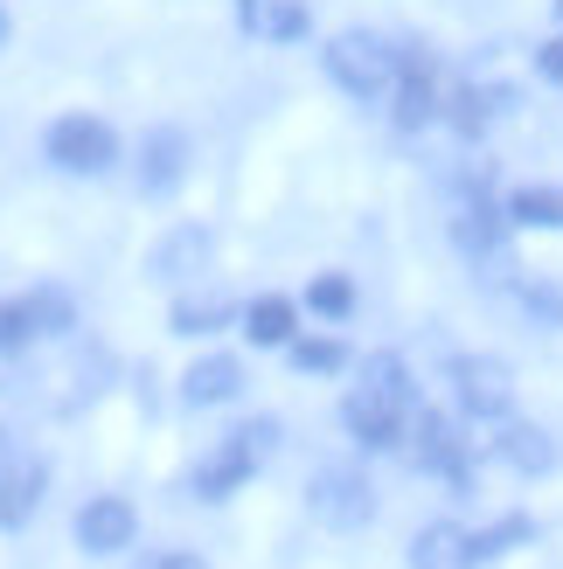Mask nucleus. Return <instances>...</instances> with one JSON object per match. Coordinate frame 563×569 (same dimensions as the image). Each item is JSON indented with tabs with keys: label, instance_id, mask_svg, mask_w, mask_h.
Wrapping results in <instances>:
<instances>
[{
	"label": "nucleus",
	"instance_id": "f257e3e1",
	"mask_svg": "<svg viewBox=\"0 0 563 569\" xmlns=\"http://www.w3.org/2000/svg\"><path fill=\"white\" fill-rule=\"evenodd\" d=\"M278 438H286V423H278V417H250V423H237L230 438H216V451H203L195 472H188L195 500H230L244 479L278 451Z\"/></svg>",
	"mask_w": 563,
	"mask_h": 569
},
{
	"label": "nucleus",
	"instance_id": "f03ea898",
	"mask_svg": "<svg viewBox=\"0 0 563 569\" xmlns=\"http://www.w3.org/2000/svg\"><path fill=\"white\" fill-rule=\"evenodd\" d=\"M320 70H327L334 91L355 98V104H383L397 91V49L383 36H362V28H342V36L320 49Z\"/></svg>",
	"mask_w": 563,
	"mask_h": 569
},
{
	"label": "nucleus",
	"instance_id": "7ed1b4c3",
	"mask_svg": "<svg viewBox=\"0 0 563 569\" xmlns=\"http://www.w3.org/2000/svg\"><path fill=\"white\" fill-rule=\"evenodd\" d=\"M42 160L56 167V174H83L98 181L119 167V132H111L105 119H91V111H70V119H56L42 132Z\"/></svg>",
	"mask_w": 563,
	"mask_h": 569
},
{
	"label": "nucleus",
	"instance_id": "20e7f679",
	"mask_svg": "<svg viewBox=\"0 0 563 569\" xmlns=\"http://www.w3.org/2000/svg\"><path fill=\"white\" fill-rule=\"evenodd\" d=\"M508 202H494L487 188H473L466 202H460V216H453V250L466 264H481V278H508L515 264H508Z\"/></svg>",
	"mask_w": 563,
	"mask_h": 569
},
{
	"label": "nucleus",
	"instance_id": "39448f33",
	"mask_svg": "<svg viewBox=\"0 0 563 569\" xmlns=\"http://www.w3.org/2000/svg\"><path fill=\"white\" fill-rule=\"evenodd\" d=\"M445 382H453V403L473 423H508L515 417V368L501 355H453L445 361Z\"/></svg>",
	"mask_w": 563,
	"mask_h": 569
},
{
	"label": "nucleus",
	"instance_id": "423d86ee",
	"mask_svg": "<svg viewBox=\"0 0 563 569\" xmlns=\"http://www.w3.org/2000/svg\"><path fill=\"white\" fill-rule=\"evenodd\" d=\"M417 410H425V403H404V396H389V389L355 382L342 396V431L355 438V451H397L411 438V417Z\"/></svg>",
	"mask_w": 563,
	"mask_h": 569
},
{
	"label": "nucleus",
	"instance_id": "0eeeda50",
	"mask_svg": "<svg viewBox=\"0 0 563 569\" xmlns=\"http://www.w3.org/2000/svg\"><path fill=\"white\" fill-rule=\"evenodd\" d=\"M306 515L334 535H355L376 521V487L362 479V466H320L314 487H306Z\"/></svg>",
	"mask_w": 563,
	"mask_h": 569
},
{
	"label": "nucleus",
	"instance_id": "6e6552de",
	"mask_svg": "<svg viewBox=\"0 0 563 569\" xmlns=\"http://www.w3.org/2000/svg\"><path fill=\"white\" fill-rule=\"evenodd\" d=\"M411 466L417 472H432V479H445L453 493H473V445L453 431V417H438L432 403L411 417Z\"/></svg>",
	"mask_w": 563,
	"mask_h": 569
},
{
	"label": "nucleus",
	"instance_id": "1a4fd4ad",
	"mask_svg": "<svg viewBox=\"0 0 563 569\" xmlns=\"http://www.w3.org/2000/svg\"><path fill=\"white\" fill-rule=\"evenodd\" d=\"M389 119L397 132H425L445 119V91H438V70L425 49H397V91H389Z\"/></svg>",
	"mask_w": 563,
	"mask_h": 569
},
{
	"label": "nucleus",
	"instance_id": "9d476101",
	"mask_svg": "<svg viewBox=\"0 0 563 569\" xmlns=\"http://www.w3.org/2000/svg\"><path fill=\"white\" fill-rule=\"evenodd\" d=\"M188 167H195V139L181 126H154L139 139V194H147V202H167V194L188 181Z\"/></svg>",
	"mask_w": 563,
	"mask_h": 569
},
{
	"label": "nucleus",
	"instance_id": "9b49d317",
	"mask_svg": "<svg viewBox=\"0 0 563 569\" xmlns=\"http://www.w3.org/2000/svg\"><path fill=\"white\" fill-rule=\"evenodd\" d=\"M70 535H77V549H83V556H119V549H132L139 515H132V500H126V493H98V500H83V507H77Z\"/></svg>",
	"mask_w": 563,
	"mask_h": 569
},
{
	"label": "nucleus",
	"instance_id": "f8f14e48",
	"mask_svg": "<svg viewBox=\"0 0 563 569\" xmlns=\"http://www.w3.org/2000/svg\"><path fill=\"white\" fill-rule=\"evenodd\" d=\"M42 493H49V459L42 451H8V466H0V535H21L36 521Z\"/></svg>",
	"mask_w": 563,
	"mask_h": 569
},
{
	"label": "nucleus",
	"instance_id": "ddd939ff",
	"mask_svg": "<svg viewBox=\"0 0 563 569\" xmlns=\"http://www.w3.org/2000/svg\"><path fill=\"white\" fill-rule=\"evenodd\" d=\"M209 250H216V230H209V222H181V230H167V237L154 243L147 278L181 284V278H195V271H209Z\"/></svg>",
	"mask_w": 563,
	"mask_h": 569
},
{
	"label": "nucleus",
	"instance_id": "4468645a",
	"mask_svg": "<svg viewBox=\"0 0 563 569\" xmlns=\"http://www.w3.org/2000/svg\"><path fill=\"white\" fill-rule=\"evenodd\" d=\"M494 459L508 472H522V479H550L563 466V451H556V438L543 431V423H501V431H494Z\"/></svg>",
	"mask_w": 563,
	"mask_h": 569
},
{
	"label": "nucleus",
	"instance_id": "2eb2a0df",
	"mask_svg": "<svg viewBox=\"0 0 563 569\" xmlns=\"http://www.w3.org/2000/svg\"><path fill=\"white\" fill-rule=\"evenodd\" d=\"M237 396H244V361L237 355L188 361V376H181V403L188 410H223V403H237Z\"/></svg>",
	"mask_w": 563,
	"mask_h": 569
},
{
	"label": "nucleus",
	"instance_id": "dca6fc26",
	"mask_svg": "<svg viewBox=\"0 0 563 569\" xmlns=\"http://www.w3.org/2000/svg\"><path fill=\"white\" fill-rule=\"evenodd\" d=\"M515 111V83H460L453 98H445V119H453L460 139H481L494 119H508Z\"/></svg>",
	"mask_w": 563,
	"mask_h": 569
},
{
	"label": "nucleus",
	"instance_id": "f3484780",
	"mask_svg": "<svg viewBox=\"0 0 563 569\" xmlns=\"http://www.w3.org/2000/svg\"><path fill=\"white\" fill-rule=\"evenodd\" d=\"M411 569H481V549L460 521H425L411 542Z\"/></svg>",
	"mask_w": 563,
	"mask_h": 569
},
{
	"label": "nucleus",
	"instance_id": "a211bd4d",
	"mask_svg": "<svg viewBox=\"0 0 563 569\" xmlns=\"http://www.w3.org/2000/svg\"><path fill=\"white\" fill-rule=\"evenodd\" d=\"M237 327L250 333V348H293V327H299V306L286 292H258L244 312H237Z\"/></svg>",
	"mask_w": 563,
	"mask_h": 569
},
{
	"label": "nucleus",
	"instance_id": "6ab92c4d",
	"mask_svg": "<svg viewBox=\"0 0 563 569\" xmlns=\"http://www.w3.org/2000/svg\"><path fill=\"white\" fill-rule=\"evenodd\" d=\"M21 306H28V320H36V333H42V340L77 333V299L63 292V284H28Z\"/></svg>",
	"mask_w": 563,
	"mask_h": 569
},
{
	"label": "nucleus",
	"instance_id": "aec40b11",
	"mask_svg": "<svg viewBox=\"0 0 563 569\" xmlns=\"http://www.w3.org/2000/svg\"><path fill=\"white\" fill-rule=\"evenodd\" d=\"M508 222H515V230H563V188L522 181V188L508 194Z\"/></svg>",
	"mask_w": 563,
	"mask_h": 569
},
{
	"label": "nucleus",
	"instance_id": "412c9836",
	"mask_svg": "<svg viewBox=\"0 0 563 569\" xmlns=\"http://www.w3.org/2000/svg\"><path fill=\"white\" fill-rule=\"evenodd\" d=\"M244 306H230V299H175V312H167V333H181V340H195V333H216V327H230Z\"/></svg>",
	"mask_w": 563,
	"mask_h": 569
},
{
	"label": "nucleus",
	"instance_id": "4be33fe9",
	"mask_svg": "<svg viewBox=\"0 0 563 569\" xmlns=\"http://www.w3.org/2000/svg\"><path fill=\"white\" fill-rule=\"evenodd\" d=\"M515 306L529 312V327L563 333V284L556 278H515Z\"/></svg>",
	"mask_w": 563,
	"mask_h": 569
},
{
	"label": "nucleus",
	"instance_id": "5701e85b",
	"mask_svg": "<svg viewBox=\"0 0 563 569\" xmlns=\"http://www.w3.org/2000/svg\"><path fill=\"white\" fill-rule=\"evenodd\" d=\"M306 312H314V320H327V327H342V320H355V284H348L342 271H327V278H314V284H306Z\"/></svg>",
	"mask_w": 563,
	"mask_h": 569
},
{
	"label": "nucleus",
	"instance_id": "b1692460",
	"mask_svg": "<svg viewBox=\"0 0 563 569\" xmlns=\"http://www.w3.org/2000/svg\"><path fill=\"white\" fill-rule=\"evenodd\" d=\"M286 361L299 368V376H342V368H348V348H342L334 333H314V340H293Z\"/></svg>",
	"mask_w": 563,
	"mask_h": 569
},
{
	"label": "nucleus",
	"instance_id": "393cba45",
	"mask_svg": "<svg viewBox=\"0 0 563 569\" xmlns=\"http://www.w3.org/2000/svg\"><path fill=\"white\" fill-rule=\"evenodd\" d=\"M529 542H536V521H529V515H501L494 528H481V535H473V549H481V562H501L508 549H529Z\"/></svg>",
	"mask_w": 563,
	"mask_h": 569
},
{
	"label": "nucleus",
	"instance_id": "a878e982",
	"mask_svg": "<svg viewBox=\"0 0 563 569\" xmlns=\"http://www.w3.org/2000/svg\"><path fill=\"white\" fill-rule=\"evenodd\" d=\"M306 28H314L306 0H271L265 8V42H306Z\"/></svg>",
	"mask_w": 563,
	"mask_h": 569
},
{
	"label": "nucleus",
	"instance_id": "bb28decb",
	"mask_svg": "<svg viewBox=\"0 0 563 569\" xmlns=\"http://www.w3.org/2000/svg\"><path fill=\"white\" fill-rule=\"evenodd\" d=\"M28 340H42L36 320H28V306L21 299H0V355H21Z\"/></svg>",
	"mask_w": 563,
	"mask_h": 569
},
{
	"label": "nucleus",
	"instance_id": "cd10ccee",
	"mask_svg": "<svg viewBox=\"0 0 563 569\" xmlns=\"http://www.w3.org/2000/svg\"><path fill=\"white\" fill-rule=\"evenodd\" d=\"M536 77H543V83H563V36H550V42L536 49Z\"/></svg>",
	"mask_w": 563,
	"mask_h": 569
},
{
	"label": "nucleus",
	"instance_id": "c85d7f7f",
	"mask_svg": "<svg viewBox=\"0 0 563 569\" xmlns=\"http://www.w3.org/2000/svg\"><path fill=\"white\" fill-rule=\"evenodd\" d=\"M265 8H271V0H237V28H244V36H265Z\"/></svg>",
	"mask_w": 563,
	"mask_h": 569
},
{
	"label": "nucleus",
	"instance_id": "c756f323",
	"mask_svg": "<svg viewBox=\"0 0 563 569\" xmlns=\"http://www.w3.org/2000/svg\"><path fill=\"white\" fill-rule=\"evenodd\" d=\"M147 569H209V562H203V556H181V549H175V556H154Z\"/></svg>",
	"mask_w": 563,
	"mask_h": 569
},
{
	"label": "nucleus",
	"instance_id": "7c9ffc66",
	"mask_svg": "<svg viewBox=\"0 0 563 569\" xmlns=\"http://www.w3.org/2000/svg\"><path fill=\"white\" fill-rule=\"evenodd\" d=\"M0 49H8V8H0Z\"/></svg>",
	"mask_w": 563,
	"mask_h": 569
},
{
	"label": "nucleus",
	"instance_id": "2f4dec72",
	"mask_svg": "<svg viewBox=\"0 0 563 569\" xmlns=\"http://www.w3.org/2000/svg\"><path fill=\"white\" fill-rule=\"evenodd\" d=\"M8 451H14V445H8V431H0V466H8Z\"/></svg>",
	"mask_w": 563,
	"mask_h": 569
},
{
	"label": "nucleus",
	"instance_id": "473e14b6",
	"mask_svg": "<svg viewBox=\"0 0 563 569\" xmlns=\"http://www.w3.org/2000/svg\"><path fill=\"white\" fill-rule=\"evenodd\" d=\"M556 21H563V0H556Z\"/></svg>",
	"mask_w": 563,
	"mask_h": 569
}]
</instances>
